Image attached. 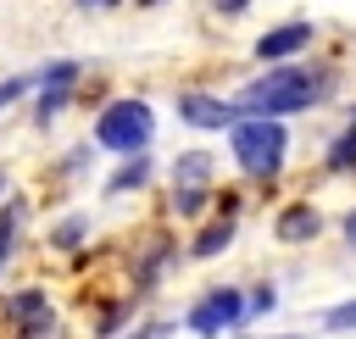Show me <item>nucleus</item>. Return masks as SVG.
<instances>
[{
	"label": "nucleus",
	"instance_id": "f257e3e1",
	"mask_svg": "<svg viewBox=\"0 0 356 339\" xmlns=\"http://www.w3.org/2000/svg\"><path fill=\"white\" fill-rule=\"evenodd\" d=\"M328 89H334V72H328V67H273L267 78H256V83L239 89V111H256V117H289V111L317 106Z\"/></svg>",
	"mask_w": 356,
	"mask_h": 339
},
{
	"label": "nucleus",
	"instance_id": "f03ea898",
	"mask_svg": "<svg viewBox=\"0 0 356 339\" xmlns=\"http://www.w3.org/2000/svg\"><path fill=\"white\" fill-rule=\"evenodd\" d=\"M284 144H289V133H284L278 117H256V111L250 117H234V156H239L245 172L273 178L284 167Z\"/></svg>",
	"mask_w": 356,
	"mask_h": 339
},
{
	"label": "nucleus",
	"instance_id": "7ed1b4c3",
	"mask_svg": "<svg viewBox=\"0 0 356 339\" xmlns=\"http://www.w3.org/2000/svg\"><path fill=\"white\" fill-rule=\"evenodd\" d=\"M150 133H156V117H150L145 100H117V106H106L100 122H95V139H100L106 150H122V156L145 150Z\"/></svg>",
	"mask_w": 356,
	"mask_h": 339
},
{
	"label": "nucleus",
	"instance_id": "20e7f679",
	"mask_svg": "<svg viewBox=\"0 0 356 339\" xmlns=\"http://www.w3.org/2000/svg\"><path fill=\"white\" fill-rule=\"evenodd\" d=\"M206 183H211V156H206V150H184L178 167H172V211H178V217H195V211L211 200Z\"/></svg>",
	"mask_w": 356,
	"mask_h": 339
},
{
	"label": "nucleus",
	"instance_id": "39448f33",
	"mask_svg": "<svg viewBox=\"0 0 356 339\" xmlns=\"http://www.w3.org/2000/svg\"><path fill=\"white\" fill-rule=\"evenodd\" d=\"M239 317H245L239 289H211V295L189 311V328H195V333H217V328H234Z\"/></svg>",
	"mask_w": 356,
	"mask_h": 339
},
{
	"label": "nucleus",
	"instance_id": "423d86ee",
	"mask_svg": "<svg viewBox=\"0 0 356 339\" xmlns=\"http://www.w3.org/2000/svg\"><path fill=\"white\" fill-rule=\"evenodd\" d=\"M234 111L239 106H228L217 94H178V117L195 128H234Z\"/></svg>",
	"mask_w": 356,
	"mask_h": 339
},
{
	"label": "nucleus",
	"instance_id": "0eeeda50",
	"mask_svg": "<svg viewBox=\"0 0 356 339\" xmlns=\"http://www.w3.org/2000/svg\"><path fill=\"white\" fill-rule=\"evenodd\" d=\"M72 78H78V61H56V67H44V72H39V122H44V117H56V111L67 106Z\"/></svg>",
	"mask_w": 356,
	"mask_h": 339
},
{
	"label": "nucleus",
	"instance_id": "6e6552de",
	"mask_svg": "<svg viewBox=\"0 0 356 339\" xmlns=\"http://www.w3.org/2000/svg\"><path fill=\"white\" fill-rule=\"evenodd\" d=\"M306 44H312V22H284V28H273V33L256 39V56L261 61H284V56H295Z\"/></svg>",
	"mask_w": 356,
	"mask_h": 339
},
{
	"label": "nucleus",
	"instance_id": "1a4fd4ad",
	"mask_svg": "<svg viewBox=\"0 0 356 339\" xmlns=\"http://www.w3.org/2000/svg\"><path fill=\"white\" fill-rule=\"evenodd\" d=\"M11 317H17L22 333H50V328H56V311H50L44 289H22V295H11Z\"/></svg>",
	"mask_w": 356,
	"mask_h": 339
},
{
	"label": "nucleus",
	"instance_id": "9d476101",
	"mask_svg": "<svg viewBox=\"0 0 356 339\" xmlns=\"http://www.w3.org/2000/svg\"><path fill=\"white\" fill-rule=\"evenodd\" d=\"M317 228H323V217H317L312 206H289V211L278 217V239H284V245H300V239H312Z\"/></svg>",
	"mask_w": 356,
	"mask_h": 339
},
{
	"label": "nucleus",
	"instance_id": "9b49d317",
	"mask_svg": "<svg viewBox=\"0 0 356 339\" xmlns=\"http://www.w3.org/2000/svg\"><path fill=\"white\" fill-rule=\"evenodd\" d=\"M145 172H150V161H145V156L134 150V161H128V167H122V172H117V178L106 183V195H122V189H134V183H145Z\"/></svg>",
	"mask_w": 356,
	"mask_h": 339
},
{
	"label": "nucleus",
	"instance_id": "f8f14e48",
	"mask_svg": "<svg viewBox=\"0 0 356 339\" xmlns=\"http://www.w3.org/2000/svg\"><path fill=\"white\" fill-rule=\"evenodd\" d=\"M228 239H234V222H217L195 239V256H217V250H228Z\"/></svg>",
	"mask_w": 356,
	"mask_h": 339
},
{
	"label": "nucleus",
	"instance_id": "ddd939ff",
	"mask_svg": "<svg viewBox=\"0 0 356 339\" xmlns=\"http://www.w3.org/2000/svg\"><path fill=\"white\" fill-rule=\"evenodd\" d=\"M328 161H334V167H356V122H350V128H345V133L334 139V150H328Z\"/></svg>",
	"mask_w": 356,
	"mask_h": 339
},
{
	"label": "nucleus",
	"instance_id": "4468645a",
	"mask_svg": "<svg viewBox=\"0 0 356 339\" xmlns=\"http://www.w3.org/2000/svg\"><path fill=\"white\" fill-rule=\"evenodd\" d=\"M17 217H22L17 206H6V211H0V261L11 256V233H17Z\"/></svg>",
	"mask_w": 356,
	"mask_h": 339
},
{
	"label": "nucleus",
	"instance_id": "2eb2a0df",
	"mask_svg": "<svg viewBox=\"0 0 356 339\" xmlns=\"http://www.w3.org/2000/svg\"><path fill=\"white\" fill-rule=\"evenodd\" d=\"M328 328H356V300L334 306V311H328Z\"/></svg>",
	"mask_w": 356,
	"mask_h": 339
},
{
	"label": "nucleus",
	"instance_id": "dca6fc26",
	"mask_svg": "<svg viewBox=\"0 0 356 339\" xmlns=\"http://www.w3.org/2000/svg\"><path fill=\"white\" fill-rule=\"evenodd\" d=\"M28 83H33V78H6V83H0V111H6V106H11V100L28 89Z\"/></svg>",
	"mask_w": 356,
	"mask_h": 339
},
{
	"label": "nucleus",
	"instance_id": "f3484780",
	"mask_svg": "<svg viewBox=\"0 0 356 339\" xmlns=\"http://www.w3.org/2000/svg\"><path fill=\"white\" fill-rule=\"evenodd\" d=\"M78 233H83V222H61V228H56V245H72Z\"/></svg>",
	"mask_w": 356,
	"mask_h": 339
},
{
	"label": "nucleus",
	"instance_id": "a211bd4d",
	"mask_svg": "<svg viewBox=\"0 0 356 339\" xmlns=\"http://www.w3.org/2000/svg\"><path fill=\"white\" fill-rule=\"evenodd\" d=\"M217 11H228V17H234V11H245V0H217Z\"/></svg>",
	"mask_w": 356,
	"mask_h": 339
},
{
	"label": "nucleus",
	"instance_id": "6ab92c4d",
	"mask_svg": "<svg viewBox=\"0 0 356 339\" xmlns=\"http://www.w3.org/2000/svg\"><path fill=\"white\" fill-rule=\"evenodd\" d=\"M345 239H350V245H356V211H350V217H345Z\"/></svg>",
	"mask_w": 356,
	"mask_h": 339
},
{
	"label": "nucleus",
	"instance_id": "aec40b11",
	"mask_svg": "<svg viewBox=\"0 0 356 339\" xmlns=\"http://www.w3.org/2000/svg\"><path fill=\"white\" fill-rule=\"evenodd\" d=\"M78 6H111V0H78Z\"/></svg>",
	"mask_w": 356,
	"mask_h": 339
},
{
	"label": "nucleus",
	"instance_id": "412c9836",
	"mask_svg": "<svg viewBox=\"0 0 356 339\" xmlns=\"http://www.w3.org/2000/svg\"><path fill=\"white\" fill-rule=\"evenodd\" d=\"M0 189H6V172H0Z\"/></svg>",
	"mask_w": 356,
	"mask_h": 339
}]
</instances>
